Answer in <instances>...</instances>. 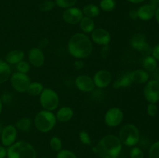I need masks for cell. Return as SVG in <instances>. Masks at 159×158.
Segmentation results:
<instances>
[{"label": "cell", "mask_w": 159, "mask_h": 158, "mask_svg": "<svg viewBox=\"0 0 159 158\" xmlns=\"http://www.w3.org/2000/svg\"><path fill=\"white\" fill-rule=\"evenodd\" d=\"M92 40L83 33L73 34L68 42V53L76 59H85L89 57L93 52Z\"/></svg>", "instance_id": "cell-1"}, {"label": "cell", "mask_w": 159, "mask_h": 158, "mask_svg": "<svg viewBox=\"0 0 159 158\" xmlns=\"http://www.w3.org/2000/svg\"><path fill=\"white\" fill-rule=\"evenodd\" d=\"M119 137L115 135H107L102 137L93 150L101 158H117L122 150Z\"/></svg>", "instance_id": "cell-2"}, {"label": "cell", "mask_w": 159, "mask_h": 158, "mask_svg": "<svg viewBox=\"0 0 159 158\" xmlns=\"http://www.w3.org/2000/svg\"><path fill=\"white\" fill-rule=\"evenodd\" d=\"M8 158H37L34 147L26 141L14 143L7 149Z\"/></svg>", "instance_id": "cell-3"}, {"label": "cell", "mask_w": 159, "mask_h": 158, "mask_svg": "<svg viewBox=\"0 0 159 158\" xmlns=\"http://www.w3.org/2000/svg\"><path fill=\"white\" fill-rule=\"evenodd\" d=\"M57 119L52 112L41 110L35 116L34 123L36 129L41 133H48L55 126Z\"/></svg>", "instance_id": "cell-4"}, {"label": "cell", "mask_w": 159, "mask_h": 158, "mask_svg": "<svg viewBox=\"0 0 159 158\" xmlns=\"http://www.w3.org/2000/svg\"><path fill=\"white\" fill-rule=\"evenodd\" d=\"M118 137L124 145L134 147L140 141V132L136 125L132 123H127L123 125L120 129Z\"/></svg>", "instance_id": "cell-5"}, {"label": "cell", "mask_w": 159, "mask_h": 158, "mask_svg": "<svg viewBox=\"0 0 159 158\" xmlns=\"http://www.w3.org/2000/svg\"><path fill=\"white\" fill-rule=\"evenodd\" d=\"M40 103L44 110L53 112L57 109L60 99L57 93L51 88H43L40 95Z\"/></svg>", "instance_id": "cell-6"}, {"label": "cell", "mask_w": 159, "mask_h": 158, "mask_svg": "<svg viewBox=\"0 0 159 158\" xmlns=\"http://www.w3.org/2000/svg\"><path fill=\"white\" fill-rule=\"evenodd\" d=\"M11 85L12 88L20 93L26 92L30 82V78L27 74L16 72L14 73L10 77Z\"/></svg>", "instance_id": "cell-7"}, {"label": "cell", "mask_w": 159, "mask_h": 158, "mask_svg": "<svg viewBox=\"0 0 159 158\" xmlns=\"http://www.w3.org/2000/svg\"><path fill=\"white\" fill-rule=\"evenodd\" d=\"M124 120V112L117 107H113L108 109L104 116V122L109 127H116L120 125Z\"/></svg>", "instance_id": "cell-8"}, {"label": "cell", "mask_w": 159, "mask_h": 158, "mask_svg": "<svg viewBox=\"0 0 159 158\" xmlns=\"http://www.w3.org/2000/svg\"><path fill=\"white\" fill-rule=\"evenodd\" d=\"M144 96L149 103H157L159 101V81L149 80L144 88Z\"/></svg>", "instance_id": "cell-9"}, {"label": "cell", "mask_w": 159, "mask_h": 158, "mask_svg": "<svg viewBox=\"0 0 159 158\" xmlns=\"http://www.w3.org/2000/svg\"><path fill=\"white\" fill-rule=\"evenodd\" d=\"M83 16L84 15L82 9L74 6L65 9L62 15L64 21L70 25H75L79 23Z\"/></svg>", "instance_id": "cell-10"}, {"label": "cell", "mask_w": 159, "mask_h": 158, "mask_svg": "<svg viewBox=\"0 0 159 158\" xmlns=\"http://www.w3.org/2000/svg\"><path fill=\"white\" fill-rule=\"evenodd\" d=\"M91 33L92 40L98 45L108 46L111 40L110 33L104 28H95Z\"/></svg>", "instance_id": "cell-11"}, {"label": "cell", "mask_w": 159, "mask_h": 158, "mask_svg": "<svg viewBox=\"0 0 159 158\" xmlns=\"http://www.w3.org/2000/svg\"><path fill=\"white\" fill-rule=\"evenodd\" d=\"M17 136V129L12 125L4 127L1 133L2 143L4 147H10L16 142Z\"/></svg>", "instance_id": "cell-12"}, {"label": "cell", "mask_w": 159, "mask_h": 158, "mask_svg": "<svg viewBox=\"0 0 159 158\" xmlns=\"http://www.w3.org/2000/svg\"><path fill=\"white\" fill-rule=\"evenodd\" d=\"M95 86L99 88H105L110 85L112 81V74L107 70H99L93 77Z\"/></svg>", "instance_id": "cell-13"}, {"label": "cell", "mask_w": 159, "mask_h": 158, "mask_svg": "<svg viewBox=\"0 0 159 158\" xmlns=\"http://www.w3.org/2000/svg\"><path fill=\"white\" fill-rule=\"evenodd\" d=\"M75 86L79 91L82 92H91L94 91L95 84L93 79L88 75H79L76 77L75 81Z\"/></svg>", "instance_id": "cell-14"}, {"label": "cell", "mask_w": 159, "mask_h": 158, "mask_svg": "<svg viewBox=\"0 0 159 158\" xmlns=\"http://www.w3.org/2000/svg\"><path fill=\"white\" fill-rule=\"evenodd\" d=\"M130 46L140 52L152 51L150 46L147 43V39L144 34L136 33L130 39Z\"/></svg>", "instance_id": "cell-15"}, {"label": "cell", "mask_w": 159, "mask_h": 158, "mask_svg": "<svg viewBox=\"0 0 159 158\" xmlns=\"http://www.w3.org/2000/svg\"><path fill=\"white\" fill-rule=\"evenodd\" d=\"M29 63L35 68H40L43 65L45 57L42 49L39 47H33L28 52Z\"/></svg>", "instance_id": "cell-16"}, {"label": "cell", "mask_w": 159, "mask_h": 158, "mask_svg": "<svg viewBox=\"0 0 159 158\" xmlns=\"http://www.w3.org/2000/svg\"><path fill=\"white\" fill-rule=\"evenodd\" d=\"M155 11H156L155 8H154L151 5L146 4L138 8V9L137 10V13H138V19L144 20V21H147V20H152L155 16Z\"/></svg>", "instance_id": "cell-17"}, {"label": "cell", "mask_w": 159, "mask_h": 158, "mask_svg": "<svg viewBox=\"0 0 159 158\" xmlns=\"http://www.w3.org/2000/svg\"><path fill=\"white\" fill-rule=\"evenodd\" d=\"M129 76H130L132 83L136 84L147 83L150 77L148 72L142 69L134 70L131 72L129 73Z\"/></svg>", "instance_id": "cell-18"}, {"label": "cell", "mask_w": 159, "mask_h": 158, "mask_svg": "<svg viewBox=\"0 0 159 158\" xmlns=\"http://www.w3.org/2000/svg\"><path fill=\"white\" fill-rule=\"evenodd\" d=\"M74 116L73 109L69 106H63L57 110L55 116L57 121L61 122H67L71 120Z\"/></svg>", "instance_id": "cell-19"}, {"label": "cell", "mask_w": 159, "mask_h": 158, "mask_svg": "<svg viewBox=\"0 0 159 158\" xmlns=\"http://www.w3.org/2000/svg\"><path fill=\"white\" fill-rule=\"evenodd\" d=\"M25 54L20 50H14L8 53L5 57V61L9 64H17L24 59Z\"/></svg>", "instance_id": "cell-20"}, {"label": "cell", "mask_w": 159, "mask_h": 158, "mask_svg": "<svg viewBox=\"0 0 159 158\" xmlns=\"http://www.w3.org/2000/svg\"><path fill=\"white\" fill-rule=\"evenodd\" d=\"M80 28L83 33H91L95 29V22L93 19L87 16H83L79 23Z\"/></svg>", "instance_id": "cell-21"}, {"label": "cell", "mask_w": 159, "mask_h": 158, "mask_svg": "<svg viewBox=\"0 0 159 158\" xmlns=\"http://www.w3.org/2000/svg\"><path fill=\"white\" fill-rule=\"evenodd\" d=\"M11 77V68L9 64L0 60V84L7 81Z\"/></svg>", "instance_id": "cell-22"}, {"label": "cell", "mask_w": 159, "mask_h": 158, "mask_svg": "<svg viewBox=\"0 0 159 158\" xmlns=\"http://www.w3.org/2000/svg\"><path fill=\"white\" fill-rule=\"evenodd\" d=\"M132 84L130 77L128 74H125L124 75H121L120 77H118L114 82H113V87L116 89L121 88H127V87L130 86Z\"/></svg>", "instance_id": "cell-23"}, {"label": "cell", "mask_w": 159, "mask_h": 158, "mask_svg": "<svg viewBox=\"0 0 159 158\" xmlns=\"http://www.w3.org/2000/svg\"><path fill=\"white\" fill-rule=\"evenodd\" d=\"M82 12L85 16L89 17V18H96L100 13V9L97 6L94 4H88L84 6L82 9Z\"/></svg>", "instance_id": "cell-24"}, {"label": "cell", "mask_w": 159, "mask_h": 158, "mask_svg": "<svg viewBox=\"0 0 159 158\" xmlns=\"http://www.w3.org/2000/svg\"><path fill=\"white\" fill-rule=\"evenodd\" d=\"M143 67L147 72H153L158 67L157 60L152 56H148L143 60Z\"/></svg>", "instance_id": "cell-25"}, {"label": "cell", "mask_w": 159, "mask_h": 158, "mask_svg": "<svg viewBox=\"0 0 159 158\" xmlns=\"http://www.w3.org/2000/svg\"><path fill=\"white\" fill-rule=\"evenodd\" d=\"M32 126V121L29 118H22L16 123V128L22 132H28Z\"/></svg>", "instance_id": "cell-26"}, {"label": "cell", "mask_w": 159, "mask_h": 158, "mask_svg": "<svg viewBox=\"0 0 159 158\" xmlns=\"http://www.w3.org/2000/svg\"><path fill=\"white\" fill-rule=\"evenodd\" d=\"M43 90V86L40 82H31L27 88L26 93L31 96L40 95Z\"/></svg>", "instance_id": "cell-27"}, {"label": "cell", "mask_w": 159, "mask_h": 158, "mask_svg": "<svg viewBox=\"0 0 159 158\" xmlns=\"http://www.w3.org/2000/svg\"><path fill=\"white\" fill-rule=\"evenodd\" d=\"M99 7L104 12H111L116 8V2L115 0H101Z\"/></svg>", "instance_id": "cell-28"}, {"label": "cell", "mask_w": 159, "mask_h": 158, "mask_svg": "<svg viewBox=\"0 0 159 158\" xmlns=\"http://www.w3.org/2000/svg\"><path fill=\"white\" fill-rule=\"evenodd\" d=\"M49 144L51 150H53L54 151L58 152L61 150H62V141L57 136H53V137H51V139H50Z\"/></svg>", "instance_id": "cell-29"}, {"label": "cell", "mask_w": 159, "mask_h": 158, "mask_svg": "<svg viewBox=\"0 0 159 158\" xmlns=\"http://www.w3.org/2000/svg\"><path fill=\"white\" fill-rule=\"evenodd\" d=\"M77 2V0H55L54 3L56 6L63 9H68L73 7Z\"/></svg>", "instance_id": "cell-30"}, {"label": "cell", "mask_w": 159, "mask_h": 158, "mask_svg": "<svg viewBox=\"0 0 159 158\" xmlns=\"http://www.w3.org/2000/svg\"><path fill=\"white\" fill-rule=\"evenodd\" d=\"M16 69L18 72L23 74H27L30 70V64L26 60H21L16 64Z\"/></svg>", "instance_id": "cell-31"}, {"label": "cell", "mask_w": 159, "mask_h": 158, "mask_svg": "<svg viewBox=\"0 0 159 158\" xmlns=\"http://www.w3.org/2000/svg\"><path fill=\"white\" fill-rule=\"evenodd\" d=\"M54 6H55V3L54 2L51 1V0H45L43 2L40 3V6H39V9L41 12H50V11L54 9Z\"/></svg>", "instance_id": "cell-32"}, {"label": "cell", "mask_w": 159, "mask_h": 158, "mask_svg": "<svg viewBox=\"0 0 159 158\" xmlns=\"http://www.w3.org/2000/svg\"><path fill=\"white\" fill-rule=\"evenodd\" d=\"M149 158H159V141L154 143L148 151Z\"/></svg>", "instance_id": "cell-33"}, {"label": "cell", "mask_w": 159, "mask_h": 158, "mask_svg": "<svg viewBox=\"0 0 159 158\" xmlns=\"http://www.w3.org/2000/svg\"><path fill=\"white\" fill-rule=\"evenodd\" d=\"M79 139H80L81 143L85 144V145H90L92 143L91 137H90L88 132L85 131V130H82L79 133Z\"/></svg>", "instance_id": "cell-34"}, {"label": "cell", "mask_w": 159, "mask_h": 158, "mask_svg": "<svg viewBox=\"0 0 159 158\" xmlns=\"http://www.w3.org/2000/svg\"><path fill=\"white\" fill-rule=\"evenodd\" d=\"M57 158H78L73 152L68 150H61L57 152Z\"/></svg>", "instance_id": "cell-35"}, {"label": "cell", "mask_w": 159, "mask_h": 158, "mask_svg": "<svg viewBox=\"0 0 159 158\" xmlns=\"http://www.w3.org/2000/svg\"><path fill=\"white\" fill-rule=\"evenodd\" d=\"M130 158H144V154L139 147H133L130 151Z\"/></svg>", "instance_id": "cell-36"}, {"label": "cell", "mask_w": 159, "mask_h": 158, "mask_svg": "<svg viewBox=\"0 0 159 158\" xmlns=\"http://www.w3.org/2000/svg\"><path fill=\"white\" fill-rule=\"evenodd\" d=\"M147 112L150 117H155L158 113V106L156 103H149L147 107Z\"/></svg>", "instance_id": "cell-37"}, {"label": "cell", "mask_w": 159, "mask_h": 158, "mask_svg": "<svg viewBox=\"0 0 159 158\" xmlns=\"http://www.w3.org/2000/svg\"><path fill=\"white\" fill-rule=\"evenodd\" d=\"M152 57L155 59L156 60H158L159 61V43L157 44L155 47L152 49Z\"/></svg>", "instance_id": "cell-38"}, {"label": "cell", "mask_w": 159, "mask_h": 158, "mask_svg": "<svg viewBox=\"0 0 159 158\" xmlns=\"http://www.w3.org/2000/svg\"><path fill=\"white\" fill-rule=\"evenodd\" d=\"M84 65H85V64H84V62L82 61V60H75V61L74 62V67L75 68L76 70H78V71H79V70H82V68H84Z\"/></svg>", "instance_id": "cell-39"}, {"label": "cell", "mask_w": 159, "mask_h": 158, "mask_svg": "<svg viewBox=\"0 0 159 158\" xmlns=\"http://www.w3.org/2000/svg\"><path fill=\"white\" fill-rule=\"evenodd\" d=\"M11 95L9 94H7V93H6V94H4L2 95V99H1V100H2V103L3 102H5V103H8V102H9L11 101Z\"/></svg>", "instance_id": "cell-40"}, {"label": "cell", "mask_w": 159, "mask_h": 158, "mask_svg": "<svg viewBox=\"0 0 159 158\" xmlns=\"http://www.w3.org/2000/svg\"><path fill=\"white\" fill-rule=\"evenodd\" d=\"M7 156V150L4 147L0 146V158H5Z\"/></svg>", "instance_id": "cell-41"}, {"label": "cell", "mask_w": 159, "mask_h": 158, "mask_svg": "<svg viewBox=\"0 0 159 158\" xmlns=\"http://www.w3.org/2000/svg\"><path fill=\"white\" fill-rule=\"evenodd\" d=\"M148 4L157 9L159 7V0H149Z\"/></svg>", "instance_id": "cell-42"}, {"label": "cell", "mask_w": 159, "mask_h": 158, "mask_svg": "<svg viewBox=\"0 0 159 158\" xmlns=\"http://www.w3.org/2000/svg\"><path fill=\"white\" fill-rule=\"evenodd\" d=\"M129 16L132 20H137L138 19V13H137V10H131L129 12Z\"/></svg>", "instance_id": "cell-43"}, {"label": "cell", "mask_w": 159, "mask_h": 158, "mask_svg": "<svg viewBox=\"0 0 159 158\" xmlns=\"http://www.w3.org/2000/svg\"><path fill=\"white\" fill-rule=\"evenodd\" d=\"M152 73H153L154 79L159 81V67H157L156 69H155Z\"/></svg>", "instance_id": "cell-44"}, {"label": "cell", "mask_w": 159, "mask_h": 158, "mask_svg": "<svg viewBox=\"0 0 159 158\" xmlns=\"http://www.w3.org/2000/svg\"><path fill=\"white\" fill-rule=\"evenodd\" d=\"M49 43V40H48V39H43V40H42L41 41H40V47L39 48H43L45 47V46H47V45Z\"/></svg>", "instance_id": "cell-45"}, {"label": "cell", "mask_w": 159, "mask_h": 158, "mask_svg": "<svg viewBox=\"0 0 159 158\" xmlns=\"http://www.w3.org/2000/svg\"><path fill=\"white\" fill-rule=\"evenodd\" d=\"M127 1L130 2L134 3V4H138V3H141L144 2L145 0H127Z\"/></svg>", "instance_id": "cell-46"}, {"label": "cell", "mask_w": 159, "mask_h": 158, "mask_svg": "<svg viewBox=\"0 0 159 158\" xmlns=\"http://www.w3.org/2000/svg\"><path fill=\"white\" fill-rule=\"evenodd\" d=\"M155 19H156V21L158 22V23L159 24V7L156 9V11H155Z\"/></svg>", "instance_id": "cell-47"}, {"label": "cell", "mask_w": 159, "mask_h": 158, "mask_svg": "<svg viewBox=\"0 0 159 158\" xmlns=\"http://www.w3.org/2000/svg\"><path fill=\"white\" fill-rule=\"evenodd\" d=\"M2 102L1 99H0V114L2 112Z\"/></svg>", "instance_id": "cell-48"}, {"label": "cell", "mask_w": 159, "mask_h": 158, "mask_svg": "<svg viewBox=\"0 0 159 158\" xmlns=\"http://www.w3.org/2000/svg\"><path fill=\"white\" fill-rule=\"evenodd\" d=\"M2 129H3L2 126V125H0V134L2 133Z\"/></svg>", "instance_id": "cell-49"}, {"label": "cell", "mask_w": 159, "mask_h": 158, "mask_svg": "<svg viewBox=\"0 0 159 158\" xmlns=\"http://www.w3.org/2000/svg\"><path fill=\"white\" fill-rule=\"evenodd\" d=\"M42 158H48V157H42Z\"/></svg>", "instance_id": "cell-50"}]
</instances>
